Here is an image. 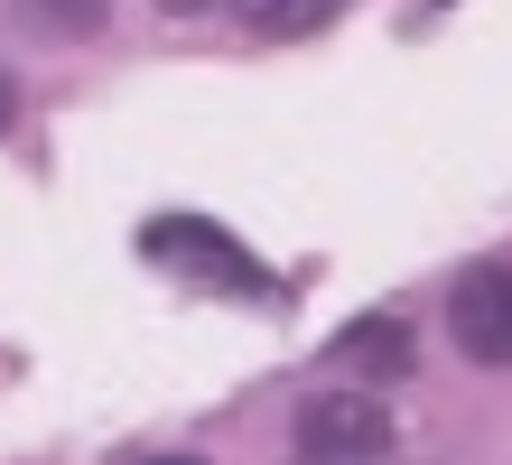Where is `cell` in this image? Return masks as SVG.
Masks as SVG:
<instances>
[{"mask_svg": "<svg viewBox=\"0 0 512 465\" xmlns=\"http://www.w3.org/2000/svg\"><path fill=\"white\" fill-rule=\"evenodd\" d=\"M438 10H447V0H438Z\"/></svg>", "mask_w": 512, "mask_h": 465, "instance_id": "obj_9", "label": "cell"}, {"mask_svg": "<svg viewBox=\"0 0 512 465\" xmlns=\"http://www.w3.org/2000/svg\"><path fill=\"white\" fill-rule=\"evenodd\" d=\"M38 28H56V38H94V28L112 19V0H19Z\"/></svg>", "mask_w": 512, "mask_h": 465, "instance_id": "obj_6", "label": "cell"}, {"mask_svg": "<svg viewBox=\"0 0 512 465\" xmlns=\"http://www.w3.org/2000/svg\"><path fill=\"white\" fill-rule=\"evenodd\" d=\"M447 335H457V354H475V363H512V261H485V270L457 279Z\"/></svg>", "mask_w": 512, "mask_h": 465, "instance_id": "obj_3", "label": "cell"}, {"mask_svg": "<svg viewBox=\"0 0 512 465\" xmlns=\"http://www.w3.org/2000/svg\"><path fill=\"white\" fill-rule=\"evenodd\" d=\"M298 456H391V410L373 391H317L298 410Z\"/></svg>", "mask_w": 512, "mask_h": 465, "instance_id": "obj_2", "label": "cell"}, {"mask_svg": "<svg viewBox=\"0 0 512 465\" xmlns=\"http://www.w3.org/2000/svg\"><path fill=\"white\" fill-rule=\"evenodd\" d=\"M336 363H345V372H373V382H410L419 345H410V326H401V317H364V326H345V335H336Z\"/></svg>", "mask_w": 512, "mask_h": 465, "instance_id": "obj_4", "label": "cell"}, {"mask_svg": "<svg viewBox=\"0 0 512 465\" xmlns=\"http://www.w3.org/2000/svg\"><path fill=\"white\" fill-rule=\"evenodd\" d=\"M10 121H19V84L0 75V131H10Z\"/></svg>", "mask_w": 512, "mask_h": 465, "instance_id": "obj_7", "label": "cell"}, {"mask_svg": "<svg viewBox=\"0 0 512 465\" xmlns=\"http://www.w3.org/2000/svg\"><path fill=\"white\" fill-rule=\"evenodd\" d=\"M140 252L159 261V270H187V279H205V289H243V298H261L270 289V270L233 242L224 224H196V214H159V224L140 233Z\"/></svg>", "mask_w": 512, "mask_h": 465, "instance_id": "obj_1", "label": "cell"}, {"mask_svg": "<svg viewBox=\"0 0 512 465\" xmlns=\"http://www.w3.org/2000/svg\"><path fill=\"white\" fill-rule=\"evenodd\" d=\"M140 465H205V456H140Z\"/></svg>", "mask_w": 512, "mask_h": 465, "instance_id": "obj_8", "label": "cell"}, {"mask_svg": "<svg viewBox=\"0 0 512 465\" xmlns=\"http://www.w3.org/2000/svg\"><path fill=\"white\" fill-rule=\"evenodd\" d=\"M243 10H252L261 38H308V28H326L345 0H243Z\"/></svg>", "mask_w": 512, "mask_h": 465, "instance_id": "obj_5", "label": "cell"}]
</instances>
